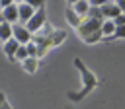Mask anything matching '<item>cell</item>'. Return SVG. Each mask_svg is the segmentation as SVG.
<instances>
[{
  "instance_id": "cell-1",
  "label": "cell",
  "mask_w": 125,
  "mask_h": 109,
  "mask_svg": "<svg viewBox=\"0 0 125 109\" xmlns=\"http://www.w3.org/2000/svg\"><path fill=\"white\" fill-rule=\"evenodd\" d=\"M74 66H76V70H78V74H80V80H82V88L78 90V91H68L66 93V97L72 101V103H78V101H82L90 91H94L96 88H98V76L84 64V60L80 58V56H76L74 60Z\"/></svg>"
},
{
  "instance_id": "cell-2",
  "label": "cell",
  "mask_w": 125,
  "mask_h": 109,
  "mask_svg": "<svg viewBox=\"0 0 125 109\" xmlns=\"http://www.w3.org/2000/svg\"><path fill=\"white\" fill-rule=\"evenodd\" d=\"M102 21H104V19H92V18H86V19H82V23L76 27V33H78V37H80L82 41H86L88 37H92L94 33H98V31H100V25H102Z\"/></svg>"
},
{
  "instance_id": "cell-3",
  "label": "cell",
  "mask_w": 125,
  "mask_h": 109,
  "mask_svg": "<svg viewBox=\"0 0 125 109\" xmlns=\"http://www.w3.org/2000/svg\"><path fill=\"white\" fill-rule=\"evenodd\" d=\"M45 25H47V12H45V8L37 10V12L33 14V18L25 23V27H27V31H29L31 35L41 33V29H43Z\"/></svg>"
},
{
  "instance_id": "cell-4",
  "label": "cell",
  "mask_w": 125,
  "mask_h": 109,
  "mask_svg": "<svg viewBox=\"0 0 125 109\" xmlns=\"http://www.w3.org/2000/svg\"><path fill=\"white\" fill-rule=\"evenodd\" d=\"M12 39L18 41L20 45H27V43L33 39V35L27 31V27H25L23 23H14V25H12Z\"/></svg>"
},
{
  "instance_id": "cell-5",
  "label": "cell",
  "mask_w": 125,
  "mask_h": 109,
  "mask_svg": "<svg viewBox=\"0 0 125 109\" xmlns=\"http://www.w3.org/2000/svg\"><path fill=\"white\" fill-rule=\"evenodd\" d=\"M0 21H8L10 25L20 23V18H18V4H16V2H12V4H10V6H6V8H2Z\"/></svg>"
},
{
  "instance_id": "cell-6",
  "label": "cell",
  "mask_w": 125,
  "mask_h": 109,
  "mask_svg": "<svg viewBox=\"0 0 125 109\" xmlns=\"http://www.w3.org/2000/svg\"><path fill=\"white\" fill-rule=\"evenodd\" d=\"M100 12H102V18L104 19H115L121 12H119V8L115 6V2H104L102 6H100Z\"/></svg>"
},
{
  "instance_id": "cell-7",
  "label": "cell",
  "mask_w": 125,
  "mask_h": 109,
  "mask_svg": "<svg viewBox=\"0 0 125 109\" xmlns=\"http://www.w3.org/2000/svg\"><path fill=\"white\" fill-rule=\"evenodd\" d=\"M33 14H35V10L27 4V2H18V18H20V23H27L31 18H33Z\"/></svg>"
},
{
  "instance_id": "cell-8",
  "label": "cell",
  "mask_w": 125,
  "mask_h": 109,
  "mask_svg": "<svg viewBox=\"0 0 125 109\" xmlns=\"http://www.w3.org/2000/svg\"><path fill=\"white\" fill-rule=\"evenodd\" d=\"M68 8H70L80 19H86V18H88V12H90V4H88V0H76V2H72Z\"/></svg>"
},
{
  "instance_id": "cell-9",
  "label": "cell",
  "mask_w": 125,
  "mask_h": 109,
  "mask_svg": "<svg viewBox=\"0 0 125 109\" xmlns=\"http://www.w3.org/2000/svg\"><path fill=\"white\" fill-rule=\"evenodd\" d=\"M100 33H102L104 41H107V39L115 33V23H113V19H104L102 25H100Z\"/></svg>"
},
{
  "instance_id": "cell-10",
  "label": "cell",
  "mask_w": 125,
  "mask_h": 109,
  "mask_svg": "<svg viewBox=\"0 0 125 109\" xmlns=\"http://www.w3.org/2000/svg\"><path fill=\"white\" fill-rule=\"evenodd\" d=\"M18 47H20V43H18V41H14V39H8V41L4 43V53H6V56H8L10 60H14Z\"/></svg>"
},
{
  "instance_id": "cell-11",
  "label": "cell",
  "mask_w": 125,
  "mask_h": 109,
  "mask_svg": "<svg viewBox=\"0 0 125 109\" xmlns=\"http://www.w3.org/2000/svg\"><path fill=\"white\" fill-rule=\"evenodd\" d=\"M37 66H39V58H33V56H29V58H25V60L21 62V68H23L27 74H35V72H37Z\"/></svg>"
},
{
  "instance_id": "cell-12",
  "label": "cell",
  "mask_w": 125,
  "mask_h": 109,
  "mask_svg": "<svg viewBox=\"0 0 125 109\" xmlns=\"http://www.w3.org/2000/svg\"><path fill=\"white\" fill-rule=\"evenodd\" d=\"M12 39V25L8 21H0V43H6Z\"/></svg>"
},
{
  "instance_id": "cell-13",
  "label": "cell",
  "mask_w": 125,
  "mask_h": 109,
  "mask_svg": "<svg viewBox=\"0 0 125 109\" xmlns=\"http://www.w3.org/2000/svg\"><path fill=\"white\" fill-rule=\"evenodd\" d=\"M64 18H66V21H68V23H70L74 29H76V27L82 23V19H80V18H78V16H76V14H74L70 8H66V10H64Z\"/></svg>"
},
{
  "instance_id": "cell-14",
  "label": "cell",
  "mask_w": 125,
  "mask_h": 109,
  "mask_svg": "<svg viewBox=\"0 0 125 109\" xmlns=\"http://www.w3.org/2000/svg\"><path fill=\"white\" fill-rule=\"evenodd\" d=\"M25 58H29V54H27V49H25V45H20V47H18V51H16V56H14V60L21 64Z\"/></svg>"
},
{
  "instance_id": "cell-15",
  "label": "cell",
  "mask_w": 125,
  "mask_h": 109,
  "mask_svg": "<svg viewBox=\"0 0 125 109\" xmlns=\"http://www.w3.org/2000/svg\"><path fill=\"white\" fill-rule=\"evenodd\" d=\"M113 39H125V25H121V27H115V33L107 39V41H113Z\"/></svg>"
},
{
  "instance_id": "cell-16",
  "label": "cell",
  "mask_w": 125,
  "mask_h": 109,
  "mask_svg": "<svg viewBox=\"0 0 125 109\" xmlns=\"http://www.w3.org/2000/svg\"><path fill=\"white\" fill-rule=\"evenodd\" d=\"M25 49H27V54H29V56L37 58V45H35L33 41H29V43L25 45Z\"/></svg>"
},
{
  "instance_id": "cell-17",
  "label": "cell",
  "mask_w": 125,
  "mask_h": 109,
  "mask_svg": "<svg viewBox=\"0 0 125 109\" xmlns=\"http://www.w3.org/2000/svg\"><path fill=\"white\" fill-rule=\"evenodd\" d=\"M113 23H115V27H121V25H125V14H119V16L113 19Z\"/></svg>"
},
{
  "instance_id": "cell-18",
  "label": "cell",
  "mask_w": 125,
  "mask_h": 109,
  "mask_svg": "<svg viewBox=\"0 0 125 109\" xmlns=\"http://www.w3.org/2000/svg\"><path fill=\"white\" fill-rule=\"evenodd\" d=\"M115 6L119 8V12H121V14H125V0H117V2H115Z\"/></svg>"
},
{
  "instance_id": "cell-19",
  "label": "cell",
  "mask_w": 125,
  "mask_h": 109,
  "mask_svg": "<svg viewBox=\"0 0 125 109\" xmlns=\"http://www.w3.org/2000/svg\"><path fill=\"white\" fill-rule=\"evenodd\" d=\"M4 103H6V93H4V91H0V107H2Z\"/></svg>"
},
{
  "instance_id": "cell-20",
  "label": "cell",
  "mask_w": 125,
  "mask_h": 109,
  "mask_svg": "<svg viewBox=\"0 0 125 109\" xmlns=\"http://www.w3.org/2000/svg\"><path fill=\"white\" fill-rule=\"evenodd\" d=\"M0 109H12V105H10V103H8V101H6V103H4V105H2V107H0Z\"/></svg>"
},
{
  "instance_id": "cell-21",
  "label": "cell",
  "mask_w": 125,
  "mask_h": 109,
  "mask_svg": "<svg viewBox=\"0 0 125 109\" xmlns=\"http://www.w3.org/2000/svg\"><path fill=\"white\" fill-rule=\"evenodd\" d=\"M64 109H72V107H70V105H68V107H64Z\"/></svg>"
},
{
  "instance_id": "cell-22",
  "label": "cell",
  "mask_w": 125,
  "mask_h": 109,
  "mask_svg": "<svg viewBox=\"0 0 125 109\" xmlns=\"http://www.w3.org/2000/svg\"><path fill=\"white\" fill-rule=\"evenodd\" d=\"M0 14H2V8H0Z\"/></svg>"
}]
</instances>
